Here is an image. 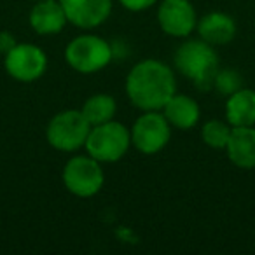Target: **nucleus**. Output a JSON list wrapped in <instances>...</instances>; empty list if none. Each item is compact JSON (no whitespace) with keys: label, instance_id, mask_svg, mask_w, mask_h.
Returning <instances> with one entry per match:
<instances>
[{"label":"nucleus","instance_id":"20e7f679","mask_svg":"<svg viewBox=\"0 0 255 255\" xmlns=\"http://www.w3.org/2000/svg\"><path fill=\"white\" fill-rule=\"evenodd\" d=\"M65 61L79 74H95L112 61V46L102 37L84 33L68 42Z\"/></svg>","mask_w":255,"mask_h":255},{"label":"nucleus","instance_id":"ddd939ff","mask_svg":"<svg viewBox=\"0 0 255 255\" xmlns=\"http://www.w3.org/2000/svg\"><path fill=\"white\" fill-rule=\"evenodd\" d=\"M229 161L241 170L255 168V128L236 126L233 128L229 142L226 145Z\"/></svg>","mask_w":255,"mask_h":255},{"label":"nucleus","instance_id":"6ab92c4d","mask_svg":"<svg viewBox=\"0 0 255 255\" xmlns=\"http://www.w3.org/2000/svg\"><path fill=\"white\" fill-rule=\"evenodd\" d=\"M124 9L131 12H142L150 9L154 4H156V0H117Z\"/></svg>","mask_w":255,"mask_h":255},{"label":"nucleus","instance_id":"423d86ee","mask_svg":"<svg viewBox=\"0 0 255 255\" xmlns=\"http://www.w3.org/2000/svg\"><path fill=\"white\" fill-rule=\"evenodd\" d=\"M61 178H63L65 189L77 198H93L102 191L105 182L102 163L89 154L68 159L63 166Z\"/></svg>","mask_w":255,"mask_h":255},{"label":"nucleus","instance_id":"9d476101","mask_svg":"<svg viewBox=\"0 0 255 255\" xmlns=\"http://www.w3.org/2000/svg\"><path fill=\"white\" fill-rule=\"evenodd\" d=\"M68 23L91 30L107 21L112 12V0H60Z\"/></svg>","mask_w":255,"mask_h":255},{"label":"nucleus","instance_id":"dca6fc26","mask_svg":"<svg viewBox=\"0 0 255 255\" xmlns=\"http://www.w3.org/2000/svg\"><path fill=\"white\" fill-rule=\"evenodd\" d=\"M116 110H117L116 100L110 95L98 93V95H93L86 100L81 112L84 114V117L88 119V123L91 126H98V124L112 121L114 116H116Z\"/></svg>","mask_w":255,"mask_h":255},{"label":"nucleus","instance_id":"a211bd4d","mask_svg":"<svg viewBox=\"0 0 255 255\" xmlns=\"http://www.w3.org/2000/svg\"><path fill=\"white\" fill-rule=\"evenodd\" d=\"M213 86L215 89L220 93V95H233L234 91H238L240 88H243V81H241L240 74L233 68H224V70L217 72L215 81H213Z\"/></svg>","mask_w":255,"mask_h":255},{"label":"nucleus","instance_id":"2eb2a0df","mask_svg":"<svg viewBox=\"0 0 255 255\" xmlns=\"http://www.w3.org/2000/svg\"><path fill=\"white\" fill-rule=\"evenodd\" d=\"M226 121L233 128L255 126V91L248 88H240L227 96Z\"/></svg>","mask_w":255,"mask_h":255},{"label":"nucleus","instance_id":"f03ea898","mask_svg":"<svg viewBox=\"0 0 255 255\" xmlns=\"http://www.w3.org/2000/svg\"><path fill=\"white\" fill-rule=\"evenodd\" d=\"M173 63L185 79L199 89H210L219 72V56L205 40H187L175 51Z\"/></svg>","mask_w":255,"mask_h":255},{"label":"nucleus","instance_id":"f257e3e1","mask_svg":"<svg viewBox=\"0 0 255 255\" xmlns=\"http://www.w3.org/2000/svg\"><path fill=\"white\" fill-rule=\"evenodd\" d=\"M177 93V79L171 68L159 60H143L126 77V95L136 109L161 110Z\"/></svg>","mask_w":255,"mask_h":255},{"label":"nucleus","instance_id":"9b49d317","mask_svg":"<svg viewBox=\"0 0 255 255\" xmlns=\"http://www.w3.org/2000/svg\"><path fill=\"white\" fill-rule=\"evenodd\" d=\"M28 21L39 35H56L67 26L68 19L60 0H37Z\"/></svg>","mask_w":255,"mask_h":255},{"label":"nucleus","instance_id":"7ed1b4c3","mask_svg":"<svg viewBox=\"0 0 255 255\" xmlns=\"http://www.w3.org/2000/svg\"><path fill=\"white\" fill-rule=\"evenodd\" d=\"M86 150L100 163H116L126 156L131 147V133L123 123H109L91 126V131L86 140Z\"/></svg>","mask_w":255,"mask_h":255},{"label":"nucleus","instance_id":"0eeeda50","mask_svg":"<svg viewBox=\"0 0 255 255\" xmlns=\"http://www.w3.org/2000/svg\"><path fill=\"white\" fill-rule=\"evenodd\" d=\"M170 123L163 112L159 110H149L143 112L138 119L135 121L131 133V145L142 154H157L168 145L171 138Z\"/></svg>","mask_w":255,"mask_h":255},{"label":"nucleus","instance_id":"39448f33","mask_svg":"<svg viewBox=\"0 0 255 255\" xmlns=\"http://www.w3.org/2000/svg\"><path fill=\"white\" fill-rule=\"evenodd\" d=\"M91 124L81 110H63L49 121L46 138L53 149L60 152H74L86 145Z\"/></svg>","mask_w":255,"mask_h":255},{"label":"nucleus","instance_id":"4468645a","mask_svg":"<svg viewBox=\"0 0 255 255\" xmlns=\"http://www.w3.org/2000/svg\"><path fill=\"white\" fill-rule=\"evenodd\" d=\"M163 116L170 123L171 128L177 129H192L198 124L199 117H201V109H199L198 102L187 95H177L175 93L161 109Z\"/></svg>","mask_w":255,"mask_h":255},{"label":"nucleus","instance_id":"f8f14e48","mask_svg":"<svg viewBox=\"0 0 255 255\" xmlns=\"http://www.w3.org/2000/svg\"><path fill=\"white\" fill-rule=\"evenodd\" d=\"M199 39L210 46H226L236 37V21L226 12L213 11L205 14L196 25Z\"/></svg>","mask_w":255,"mask_h":255},{"label":"nucleus","instance_id":"1a4fd4ad","mask_svg":"<svg viewBox=\"0 0 255 255\" xmlns=\"http://www.w3.org/2000/svg\"><path fill=\"white\" fill-rule=\"evenodd\" d=\"M157 23L166 35L184 39L196 30L198 16L189 0H163L157 7Z\"/></svg>","mask_w":255,"mask_h":255},{"label":"nucleus","instance_id":"6e6552de","mask_svg":"<svg viewBox=\"0 0 255 255\" xmlns=\"http://www.w3.org/2000/svg\"><path fill=\"white\" fill-rule=\"evenodd\" d=\"M5 72L19 82H33L47 70V56L39 46L28 42L16 44L4 56Z\"/></svg>","mask_w":255,"mask_h":255},{"label":"nucleus","instance_id":"f3484780","mask_svg":"<svg viewBox=\"0 0 255 255\" xmlns=\"http://www.w3.org/2000/svg\"><path fill=\"white\" fill-rule=\"evenodd\" d=\"M231 131H233V126H231L229 123L213 119V121H208V123L203 126L201 138H203V142H205V145L210 147V149L226 150Z\"/></svg>","mask_w":255,"mask_h":255},{"label":"nucleus","instance_id":"aec40b11","mask_svg":"<svg viewBox=\"0 0 255 255\" xmlns=\"http://www.w3.org/2000/svg\"><path fill=\"white\" fill-rule=\"evenodd\" d=\"M16 37L11 32H0V54H7L16 46Z\"/></svg>","mask_w":255,"mask_h":255}]
</instances>
